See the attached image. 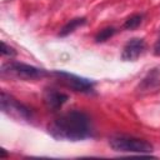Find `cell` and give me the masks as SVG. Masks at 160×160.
I'll list each match as a JSON object with an SVG mask.
<instances>
[{
  "instance_id": "cell-1",
  "label": "cell",
  "mask_w": 160,
  "mask_h": 160,
  "mask_svg": "<svg viewBox=\"0 0 160 160\" xmlns=\"http://www.w3.org/2000/svg\"><path fill=\"white\" fill-rule=\"evenodd\" d=\"M48 131L56 140L80 141L91 136L90 119L82 111H68L55 118L48 125Z\"/></svg>"
},
{
  "instance_id": "cell-2",
  "label": "cell",
  "mask_w": 160,
  "mask_h": 160,
  "mask_svg": "<svg viewBox=\"0 0 160 160\" xmlns=\"http://www.w3.org/2000/svg\"><path fill=\"white\" fill-rule=\"evenodd\" d=\"M109 145L112 150L119 152H138L149 154L152 151V145L144 140L126 135H116L109 139Z\"/></svg>"
},
{
  "instance_id": "cell-3",
  "label": "cell",
  "mask_w": 160,
  "mask_h": 160,
  "mask_svg": "<svg viewBox=\"0 0 160 160\" xmlns=\"http://www.w3.org/2000/svg\"><path fill=\"white\" fill-rule=\"evenodd\" d=\"M48 72L44 69H39L22 62H8L1 66V76L15 78L20 80H38L46 76Z\"/></svg>"
},
{
  "instance_id": "cell-4",
  "label": "cell",
  "mask_w": 160,
  "mask_h": 160,
  "mask_svg": "<svg viewBox=\"0 0 160 160\" xmlns=\"http://www.w3.org/2000/svg\"><path fill=\"white\" fill-rule=\"evenodd\" d=\"M0 105H1L2 112L14 119H18V120L31 119V111L25 105H22L16 99H14L11 95H8L5 91H1Z\"/></svg>"
},
{
  "instance_id": "cell-5",
  "label": "cell",
  "mask_w": 160,
  "mask_h": 160,
  "mask_svg": "<svg viewBox=\"0 0 160 160\" xmlns=\"http://www.w3.org/2000/svg\"><path fill=\"white\" fill-rule=\"evenodd\" d=\"M52 75H55L65 86L75 90V91H80V92H91L94 90V85L95 82L90 79H85L74 74H69L65 71H54Z\"/></svg>"
},
{
  "instance_id": "cell-6",
  "label": "cell",
  "mask_w": 160,
  "mask_h": 160,
  "mask_svg": "<svg viewBox=\"0 0 160 160\" xmlns=\"http://www.w3.org/2000/svg\"><path fill=\"white\" fill-rule=\"evenodd\" d=\"M145 50V41L144 39L134 38L129 40L121 52V59L124 61H135Z\"/></svg>"
},
{
  "instance_id": "cell-7",
  "label": "cell",
  "mask_w": 160,
  "mask_h": 160,
  "mask_svg": "<svg viewBox=\"0 0 160 160\" xmlns=\"http://www.w3.org/2000/svg\"><path fill=\"white\" fill-rule=\"evenodd\" d=\"M69 96L61 91H58L55 89H46L44 92V102L49 110H59L66 101Z\"/></svg>"
},
{
  "instance_id": "cell-8",
  "label": "cell",
  "mask_w": 160,
  "mask_h": 160,
  "mask_svg": "<svg viewBox=\"0 0 160 160\" xmlns=\"http://www.w3.org/2000/svg\"><path fill=\"white\" fill-rule=\"evenodd\" d=\"M160 86V71L158 69H154L151 72L146 75V78L142 79V81L139 84L138 90L142 92H150L152 90H156Z\"/></svg>"
},
{
  "instance_id": "cell-9",
  "label": "cell",
  "mask_w": 160,
  "mask_h": 160,
  "mask_svg": "<svg viewBox=\"0 0 160 160\" xmlns=\"http://www.w3.org/2000/svg\"><path fill=\"white\" fill-rule=\"evenodd\" d=\"M85 22H86V19H85V18H76V19H72V20H70L68 24H65V25L62 26V29L60 30L59 35H60V36H66V35H69L70 32H72L76 28L84 25Z\"/></svg>"
},
{
  "instance_id": "cell-10",
  "label": "cell",
  "mask_w": 160,
  "mask_h": 160,
  "mask_svg": "<svg viewBox=\"0 0 160 160\" xmlns=\"http://www.w3.org/2000/svg\"><path fill=\"white\" fill-rule=\"evenodd\" d=\"M141 21H142V15L134 14L130 18L126 19V21L124 22V29H126V30H134V29H136L141 24Z\"/></svg>"
},
{
  "instance_id": "cell-11",
  "label": "cell",
  "mask_w": 160,
  "mask_h": 160,
  "mask_svg": "<svg viewBox=\"0 0 160 160\" xmlns=\"http://www.w3.org/2000/svg\"><path fill=\"white\" fill-rule=\"evenodd\" d=\"M115 32H116V29H115V28H112V26L105 28V29L100 30V31L96 34L95 41H96V42H104V41H106L108 39H110Z\"/></svg>"
},
{
  "instance_id": "cell-12",
  "label": "cell",
  "mask_w": 160,
  "mask_h": 160,
  "mask_svg": "<svg viewBox=\"0 0 160 160\" xmlns=\"http://www.w3.org/2000/svg\"><path fill=\"white\" fill-rule=\"evenodd\" d=\"M1 54L4 56H15L16 55V51H15L14 48L8 46L4 41H1Z\"/></svg>"
},
{
  "instance_id": "cell-13",
  "label": "cell",
  "mask_w": 160,
  "mask_h": 160,
  "mask_svg": "<svg viewBox=\"0 0 160 160\" xmlns=\"http://www.w3.org/2000/svg\"><path fill=\"white\" fill-rule=\"evenodd\" d=\"M154 54L156 55V56H160V39L155 42V45H154Z\"/></svg>"
},
{
  "instance_id": "cell-14",
  "label": "cell",
  "mask_w": 160,
  "mask_h": 160,
  "mask_svg": "<svg viewBox=\"0 0 160 160\" xmlns=\"http://www.w3.org/2000/svg\"><path fill=\"white\" fill-rule=\"evenodd\" d=\"M0 152H1V154H0V156H1V158H4V156L6 155V152H5V150H0Z\"/></svg>"
}]
</instances>
